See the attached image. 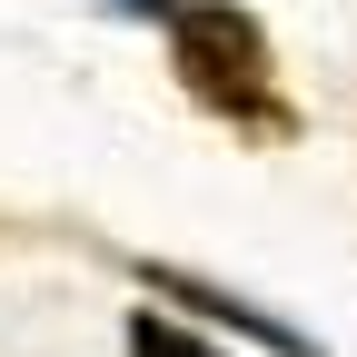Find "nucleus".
I'll return each mask as SVG.
<instances>
[{
  "mask_svg": "<svg viewBox=\"0 0 357 357\" xmlns=\"http://www.w3.org/2000/svg\"><path fill=\"white\" fill-rule=\"evenodd\" d=\"M169 70L218 119L288 129V109L268 100V30L238 10V0H178V10H169Z\"/></svg>",
  "mask_w": 357,
  "mask_h": 357,
  "instance_id": "nucleus-1",
  "label": "nucleus"
},
{
  "mask_svg": "<svg viewBox=\"0 0 357 357\" xmlns=\"http://www.w3.org/2000/svg\"><path fill=\"white\" fill-rule=\"evenodd\" d=\"M139 278L159 288V298H178V307H199V318L208 328H229V337H248V347H268V357H318V347H307L288 318H268V307H248V298H229V288H208V278H189V268H139Z\"/></svg>",
  "mask_w": 357,
  "mask_h": 357,
  "instance_id": "nucleus-2",
  "label": "nucleus"
},
{
  "mask_svg": "<svg viewBox=\"0 0 357 357\" xmlns=\"http://www.w3.org/2000/svg\"><path fill=\"white\" fill-rule=\"evenodd\" d=\"M129 357H218V347L189 337V328H169L159 307H129Z\"/></svg>",
  "mask_w": 357,
  "mask_h": 357,
  "instance_id": "nucleus-3",
  "label": "nucleus"
},
{
  "mask_svg": "<svg viewBox=\"0 0 357 357\" xmlns=\"http://www.w3.org/2000/svg\"><path fill=\"white\" fill-rule=\"evenodd\" d=\"M109 10H129V20H159V30H169V10H178V0H109Z\"/></svg>",
  "mask_w": 357,
  "mask_h": 357,
  "instance_id": "nucleus-4",
  "label": "nucleus"
}]
</instances>
